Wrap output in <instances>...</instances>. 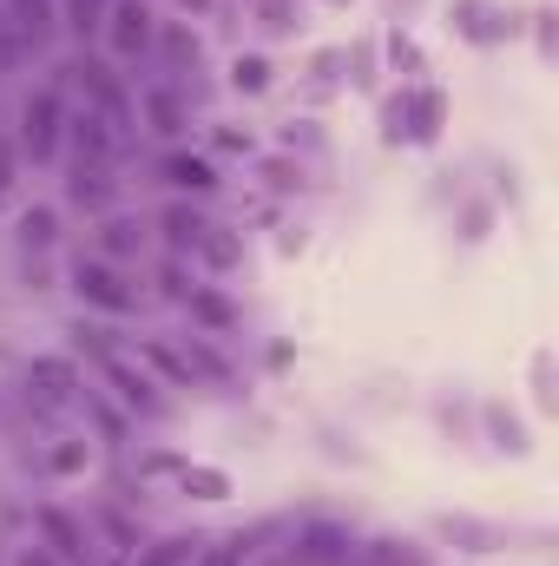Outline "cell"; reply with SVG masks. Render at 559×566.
<instances>
[{"instance_id": "ba28073f", "label": "cell", "mask_w": 559, "mask_h": 566, "mask_svg": "<svg viewBox=\"0 0 559 566\" xmlns=\"http://www.w3.org/2000/svg\"><path fill=\"white\" fill-rule=\"evenodd\" d=\"M40 534H46V547L66 566H93V534H86V521H73L66 507H40Z\"/></svg>"}, {"instance_id": "ac0fdd59", "label": "cell", "mask_w": 559, "mask_h": 566, "mask_svg": "<svg viewBox=\"0 0 559 566\" xmlns=\"http://www.w3.org/2000/svg\"><path fill=\"white\" fill-rule=\"evenodd\" d=\"M73 349H86V356L99 363V356H113V349H119V329H113V323L80 316V323H73Z\"/></svg>"}, {"instance_id": "277c9868", "label": "cell", "mask_w": 559, "mask_h": 566, "mask_svg": "<svg viewBox=\"0 0 559 566\" xmlns=\"http://www.w3.org/2000/svg\"><path fill=\"white\" fill-rule=\"evenodd\" d=\"M80 369L66 363V356H33V369H27V402L40 409V416H60L66 402H80Z\"/></svg>"}, {"instance_id": "8992f818", "label": "cell", "mask_w": 559, "mask_h": 566, "mask_svg": "<svg viewBox=\"0 0 559 566\" xmlns=\"http://www.w3.org/2000/svg\"><path fill=\"white\" fill-rule=\"evenodd\" d=\"M106 46L119 53V60H139L145 46H151V7L145 0H113V13H106Z\"/></svg>"}, {"instance_id": "52a82bcc", "label": "cell", "mask_w": 559, "mask_h": 566, "mask_svg": "<svg viewBox=\"0 0 559 566\" xmlns=\"http://www.w3.org/2000/svg\"><path fill=\"white\" fill-rule=\"evenodd\" d=\"M66 198H73L80 211H93V218H106V211H113V198H119V178H113V165H99V158H73V178H66Z\"/></svg>"}, {"instance_id": "9c48e42d", "label": "cell", "mask_w": 559, "mask_h": 566, "mask_svg": "<svg viewBox=\"0 0 559 566\" xmlns=\"http://www.w3.org/2000/svg\"><path fill=\"white\" fill-rule=\"evenodd\" d=\"M158 185L204 198V191H218V165H211V158H198V151H165V158H158Z\"/></svg>"}, {"instance_id": "cb8c5ba5", "label": "cell", "mask_w": 559, "mask_h": 566, "mask_svg": "<svg viewBox=\"0 0 559 566\" xmlns=\"http://www.w3.org/2000/svg\"><path fill=\"white\" fill-rule=\"evenodd\" d=\"M13 7H20V27H33V33L53 20V7H46V0H13Z\"/></svg>"}, {"instance_id": "7a4b0ae2", "label": "cell", "mask_w": 559, "mask_h": 566, "mask_svg": "<svg viewBox=\"0 0 559 566\" xmlns=\"http://www.w3.org/2000/svg\"><path fill=\"white\" fill-rule=\"evenodd\" d=\"M73 290H80V303H93V310H106V316L139 310V283H126L106 258H80V264H73Z\"/></svg>"}, {"instance_id": "e0dca14e", "label": "cell", "mask_w": 559, "mask_h": 566, "mask_svg": "<svg viewBox=\"0 0 559 566\" xmlns=\"http://www.w3.org/2000/svg\"><path fill=\"white\" fill-rule=\"evenodd\" d=\"M60 238V218H53V205H33V211H20V244L27 251H46Z\"/></svg>"}, {"instance_id": "5bb4252c", "label": "cell", "mask_w": 559, "mask_h": 566, "mask_svg": "<svg viewBox=\"0 0 559 566\" xmlns=\"http://www.w3.org/2000/svg\"><path fill=\"white\" fill-rule=\"evenodd\" d=\"M184 310H191V323H204L211 336L238 329V310H231V303H224L218 290H198V283H191V290H184Z\"/></svg>"}, {"instance_id": "44dd1931", "label": "cell", "mask_w": 559, "mask_h": 566, "mask_svg": "<svg viewBox=\"0 0 559 566\" xmlns=\"http://www.w3.org/2000/svg\"><path fill=\"white\" fill-rule=\"evenodd\" d=\"M80 468H86V441H66L46 454V474H80Z\"/></svg>"}, {"instance_id": "2e32d148", "label": "cell", "mask_w": 559, "mask_h": 566, "mask_svg": "<svg viewBox=\"0 0 559 566\" xmlns=\"http://www.w3.org/2000/svg\"><path fill=\"white\" fill-rule=\"evenodd\" d=\"M198 258H204L211 271H231V264L244 258V238H238V231H224V224H204V238H198Z\"/></svg>"}, {"instance_id": "ffe728a7", "label": "cell", "mask_w": 559, "mask_h": 566, "mask_svg": "<svg viewBox=\"0 0 559 566\" xmlns=\"http://www.w3.org/2000/svg\"><path fill=\"white\" fill-rule=\"evenodd\" d=\"M66 27L73 33H99L106 27V0H66Z\"/></svg>"}, {"instance_id": "d4e9b609", "label": "cell", "mask_w": 559, "mask_h": 566, "mask_svg": "<svg viewBox=\"0 0 559 566\" xmlns=\"http://www.w3.org/2000/svg\"><path fill=\"white\" fill-rule=\"evenodd\" d=\"M204 566H244V541H238V547H224V554H204Z\"/></svg>"}, {"instance_id": "5b68a950", "label": "cell", "mask_w": 559, "mask_h": 566, "mask_svg": "<svg viewBox=\"0 0 559 566\" xmlns=\"http://www.w3.org/2000/svg\"><path fill=\"white\" fill-rule=\"evenodd\" d=\"M99 376L113 382V396L133 409V416H165V396H158V382L145 376L139 363L126 356V349H113V356H99Z\"/></svg>"}, {"instance_id": "6da1fadb", "label": "cell", "mask_w": 559, "mask_h": 566, "mask_svg": "<svg viewBox=\"0 0 559 566\" xmlns=\"http://www.w3.org/2000/svg\"><path fill=\"white\" fill-rule=\"evenodd\" d=\"M60 139H66V106H60V93L53 86H40L27 106H20V151L33 158V165H46L53 151H60Z\"/></svg>"}, {"instance_id": "484cf974", "label": "cell", "mask_w": 559, "mask_h": 566, "mask_svg": "<svg viewBox=\"0 0 559 566\" xmlns=\"http://www.w3.org/2000/svg\"><path fill=\"white\" fill-rule=\"evenodd\" d=\"M20 566H60V560H46V554H40V547H33V554H27V560Z\"/></svg>"}, {"instance_id": "4fadbf2b", "label": "cell", "mask_w": 559, "mask_h": 566, "mask_svg": "<svg viewBox=\"0 0 559 566\" xmlns=\"http://www.w3.org/2000/svg\"><path fill=\"white\" fill-rule=\"evenodd\" d=\"M145 119H151V133H158V139H184V126H191V113H184V99H178L171 86L145 93Z\"/></svg>"}, {"instance_id": "7c38bea8", "label": "cell", "mask_w": 559, "mask_h": 566, "mask_svg": "<svg viewBox=\"0 0 559 566\" xmlns=\"http://www.w3.org/2000/svg\"><path fill=\"white\" fill-rule=\"evenodd\" d=\"M66 126H73V151H80V158H99V165L119 158V133H113L99 113H80V119H66Z\"/></svg>"}, {"instance_id": "7402d4cb", "label": "cell", "mask_w": 559, "mask_h": 566, "mask_svg": "<svg viewBox=\"0 0 559 566\" xmlns=\"http://www.w3.org/2000/svg\"><path fill=\"white\" fill-rule=\"evenodd\" d=\"M231 80H238L244 93H264V86H271V66H264V60H238V66H231Z\"/></svg>"}, {"instance_id": "4316f807", "label": "cell", "mask_w": 559, "mask_h": 566, "mask_svg": "<svg viewBox=\"0 0 559 566\" xmlns=\"http://www.w3.org/2000/svg\"><path fill=\"white\" fill-rule=\"evenodd\" d=\"M178 7H204V0H178Z\"/></svg>"}, {"instance_id": "9a60e30c", "label": "cell", "mask_w": 559, "mask_h": 566, "mask_svg": "<svg viewBox=\"0 0 559 566\" xmlns=\"http://www.w3.org/2000/svg\"><path fill=\"white\" fill-rule=\"evenodd\" d=\"M139 251H145V231L133 218H113V211H106V218H99V258L113 264V258H139Z\"/></svg>"}, {"instance_id": "8fae6325", "label": "cell", "mask_w": 559, "mask_h": 566, "mask_svg": "<svg viewBox=\"0 0 559 566\" xmlns=\"http://www.w3.org/2000/svg\"><path fill=\"white\" fill-rule=\"evenodd\" d=\"M204 224H211V218H204L198 205H165V211H158V231H165V244H171V251H184V258L198 251Z\"/></svg>"}, {"instance_id": "3957f363", "label": "cell", "mask_w": 559, "mask_h": 566, "mask_svg": "<svg viewBox=\"0 0 559 566\" xmlns=\"http://www.w3.org/2000/svg\"><path fill=\"white\" fill-rule=\"evenodd\" d=\"M66 80L93 99V113H99L113 133H126V126H133V99H126V86L113 80V66H99V60H73V66H66Z\"/></svg>"}, {"instance_id": "603a6c76", "label": "cell", "mask_w": 559, "mask_h": 566, "mask_svg": "<svg viewBox=\"0 0 559 566\" xmlns=\"http://www.w3.org/2000/svg\"><path fill=\"white\" fill-rule=\"evenodd\" d=\"M165 60H178V66H184V60H198V40H191L184 27H171V33H165Z\"/></svg>"}, {"instance_id": "d6986e66", "label": "cell", "mask_w": 559, "mask_h": 566, "mask_svg": "<svg viewBox=\"0 0 559 566\" xmlns=\"http://www.w3.org/2000/svg\"><path fill=\"white\" fill-rule=\"evenodd\" d=\"M145 356H151V369H165L171 382H184V389L198 382V369H191V356H184V349H171V343H145Z\"/></svg>"}, {"instance_id": "30bf717a", "label": "cell", "mask_w": 559, "mask_h": 566, "mask_svg": "<svg viewBox=\"0 0 559 566\" xmlns=\"http://www.w3.org/2000/svg\"><path fill=\"white\" fill-rule=\"evenodd\" d=\"M356 560V541L342 527H309L296 547H289V566H349Z\"/></svg>"}]
</instances>
